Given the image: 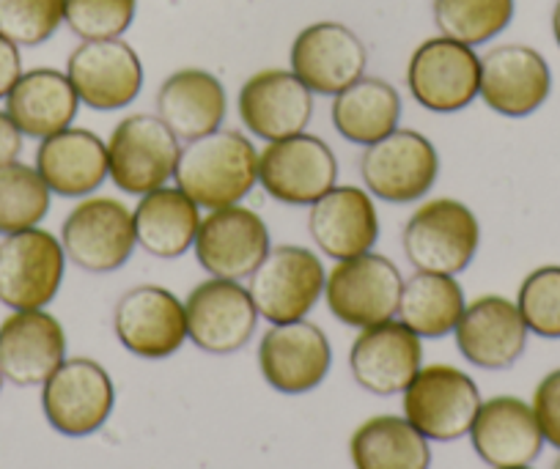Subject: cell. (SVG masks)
Instances as JSON below:
<instances>
[{
    "instance_id": "6da1fadb",
    "label": "cell",
    "mask_w": 560,
    "mask_h": 469,
    "mask_svg": "<svg viewBox=\"0 0 560 469\" xmlns=\"http://www.w3.org/2000/svg\"><path fill=\"white\" fill-rule=\"evenodd\" d=\"M176 187L203 209L242 203L258 181V151L250 138L234 129L190 140L176 165Z\"/></svg>"
},
{
    "instance_id": "7a4b0ae2",
    "label": "cell",
    "mask_w": 560,
    "mask_h": 469,
    "mask_svg": "<svg viewBox=\"0 0 560 469\" xmlns=\"http://www.w3.org/2000/svg\"><path fill=\"white\" fill-rule=\"evenodd\" d=\"M404 256L418 272L459 274L481 247V225L476 212L456 198H434L420 203L401 234Z\"/></svg>"
},
{
    "instance_id": "3957f363",
    "label": "cell",
    "mask_w": 560,
    "mask_h": 469,
    "mask_svg": "<svg viewBox=\"0 0 560 469\" xmlns=\"http://www.w3.org/2000/svg\"><path fill=\"white\" fill-rule=\"evenodd\" d=\"M182 145L160 116L132 113L121 118L107 140L110 181L127 196H147L176 176Z\"/></svg>"
},
{
    "instance_id": "277c9868",
    "label": "cell",
    "mask_w": 560,
    "mask_h": 469,
    "mask_svg": "<svg viewBox=\"0 0 560 469\" xmlns=\"http://www.w3.org/2000/svg\"><path fill=\"white\" fill-rule=\"evenodd\" d=\"M247 280L258 316L269 325H289L314 310L325 294L327 272L322 258L308 247L280 245L269 247Z\"/></svg>"
},
{
    "instance_id": "5b68a950",
    "label": "cell",
    "mask_w": 560,
    "mask_h": 469,
    "mask_svg": "<svg viewBox=\"0 0 560 469\" xmlns=\"http://www.w3.org/2000/svg\"><path fill=\"white\" fill-rule=\"evenodd\" d=\"M365 190L385 203H415L427 198L440 176V154L427 134L396 129L387 138L365 145L360 156Z\"/></svg>"
},
{
    "instance_id": "8992f818",
    "label": "cell",
    "mask_w": 560,
    "mask_h": 469,
    "mask_svg": "<svg viewBox=\"0 0 560 469\" xmlns=\"http://www.w3.org/2000/svg\"><path fill=\"white\" fill-rule=\"evenodd\" d=\"M404 278L396 263L380 253L336 261L327 272L325 300L341 325L365 327L390 321L398 313Z\"/></svg>"
},
{
    "instance_id": "52a82bcc",
    "label": "cell",
    "mask_w": 560,
    "mask_h": 469,
    "mask_svg": "<svg viewBox=\"0 0 560 469\" xmlns=\"http://www.w3.org/2000/svg\"><path fill=\"white\" fill-rule=\"evenodd\" d=\"M338 181V160L319 134L298 132L258 154V185L287 207H314Z\"/></svg>"
},
{
    "instance_id": "ba28073f",
    "label": "cell",
    "mask_w": 560,
    "mask_h": 469,
    "mask_svg": "<svg viewBox=\"0 0 560 469\" xmlns=\"http://www.w3.org/2000/svg\"><path fill=\"white\" fill-rule=\"evenodd\" d=\"M67 272L61 239L45 228L9 234L0 242V302L12 310H42L56 300Z\"/></svg>"
},
{
    "instance_id": "9c48e42d",
    "label": "cell",
    "mask_w": 560,
    "mask_h": 469,
    "mask_svg": "<svg viewBox=\"0 0 560 469\" xmlns=\"http://www.w3.org/2000/svg\"><path fill=\"white\" fill-rule=\"evenodd\" d=\"M407 89L420 107L440 116L465 110L481 91V58L462 42L434 36L415 47L407 67Z\"/></svg>"
},
{
    "instance_id": "30bf717a",
    "label": "cell",
    "mask_w": 560,
    "mask_h": 469,
    "mask_svg": "<svg viewBox=\"0 0 560 469\" xmlns=\"http://www.w3.org/2000/svg\"><path fill=\"white\" fill-rule=\"evenodd\" d=\"M61 245L74 267L91 274L116 272L138 247L132 212L116 198H80L61 225Z\"/></svg>"
},
{
    "instance_id": "8fae6325",
    "label": "cell",
    "mask_w": 560,
    "mask_h": 469,
    "mask_svg": "<svg viewBox=\"0 0 560 469\" xmlns=\"http://www.w3.org/2000/svg\"><path fill=\"white\" fill-rule=\"evenodd\" d=\"M481 407V390L454 365H429L404 390V418L434 442H454L470 434Z\"/></svg>"
},
{
    "instance_id": "7c38bea8",
    "label": "cell",
    "mask_w": 560,
    "mask_h": 469,
    "mask_svg": "<svg viewBox=\"0 0 560 469\" xmlns=\"http://www.w3.org/2000/svg\"><path fill=\"white\" fill-rule=\"evenodd\" d=\"M116 403L110 374L96 360H63L42 385V409L58 434L89 436L107 423Z\"/></svg>"
},
{
    "instance_id": "4fadbf2b",
    "label": "cell",
    "mask_w": 560,
    "mask_h": 469,
    "mask_svg": "<svg viewBox=\"0 0 560 469\" xmlns=\"http://www.w3.org/2000/svg\"><path fill=\"white\" fill-rule=\"evenodd\" d=\"M187 338L207 354H234L250 343L258 325L253 296L240 280L209 278L185 300Z\"/></svg>"
},
{
    "instance_id": "5bb4252c",
    "label": "cell",
    "mask_w": 560,
    "mask_h": 469,
    "mask_svg": "<svg viewBox=\"0 0 560 469\" xmlns=\"http://www.w3.org/2000/svg\"><path fill=\"white\" fill-rule=\"evenodd\" d=\"M113 330L135 357L165 360L187 341L185 302L163 285H135L116 302Z\"/></svg>"
},
{
    "instance_id": "9a60e30c",
    "label": "cell",
    "mask_w": 560,
    "mask_h": 469,
    "mask_svg": "<svg viewBox=\"0 0 560 469\" xmlns=\"http://www.w3.org/2000/svg\"><path fill=\"white\" fill-rule=\"evenodd\" d=\"M74 94L91 110H121L143 89V63L124 39L83 42L67 61Z\"/></svg>"
},
{
    "instance_id": "2e32d148",
    "label": "cell",
    "mask_w": 560,
    "mask_h": 469,
    "mask_svg": "<svg viewBox=\"0 0 560 469\" xmlns=\"http://www.w3.org/2000/svg\"><path fill=\"white\" fill-rule=\"evenodd\" d=\"M332 349L325 332L311 321L272 325L258 347V368L267 385L283 396H303L327 379Z\"/></svg>"
},
{
    "instance_id": "e0dca14e",
    "label": "cell",
    "mask_w": 560,
    "mask_h": 469,
    "mask_svg": "<svg viewBox=\"0 0 560 469\" xmlns=\"http://www.w3.org/2000/svg\"><path fill=\"white\" fill-rule=\"evenodd\" d=\"M196 258L212 278L245 280L269 253V228L258 212L234 203L212 209L196 236Z\"/></svg>"
},
{
    "instance_id": "ac0fdd59",
    "label": "cell",
    "mask_w": 560,
    "mask_h": 469,
    "mask_svg": "<svg viewBox=\"0 0 560 469\" xmlns=\"http://www.w3.org/2000/svg\"><path fill=\"white\" fill-rule=\"evenodd\" d=\"M289 61L311 94L336 96L363 78L369 50L343 23H314L298 34Z\"/></svg>"
},
{
    "instance_id": "d6986e66",
    "label": "cell",
    "mask_w": 560,
    "mask_h": 469,
    "mask_svg": "<svg viewBox=\"0 0 560 469\" xmlns=\"http://www.w3.org/2000/svg\"><path fill=\"white\" fill-rule=\"evenodd\" d=\"M552 94L547 58L527 45H500L481 58V91L489 110L505 118H527Z\"/></svg>"
},
{
    "instance_id": "ffe728a7",
    "label": "cell",
    "mask_w": 560,
    "mask_h": 469,
    "mask_svg": "<svg viewBox=\"0 0 560 469\" xmlns=\"http://www.w3.org/2000/svg\"><path fill=\"white\" fill-rule=\"evenodd\" d=\"M67 360L61 321L42 310H14L0 325V374L18 387L45 385Z\"/></svg>"
},
{
    "instance_id": "44dd1931",
    "label": "cell",
    "mask_w": 560,
    "mask_h": 469,
    "mask_svg": "<svg viewBox=\"0 0 560 469\" xmlns=\"http://www.w3.org/2000/svg\"><path fill=\"white\" fill-rule=\"evenodd\" d=\"M454 332L462 357L483 371L511 368L525 354L530 336L516 302L500 294L472 300Z\"/></svg>"
},
{
    "instance_id": "7402d4cb",
    "label": "cell",
    "mask_w": 560,
    "mask_h": 469,
    "mask_svg": "<svg viewBox=\"0 0 560 469\" xmlns=\"http://www.w3.org/2000/svg\"><path fill=\"white\" fill-rule=\"evenodd\" d=\"M354 382L374 396H398L423 368V347L404 321L365 327L349 352Z\"/></svg>"
},
{
    "instance_id": "603a6c76",
    "label": "cell",
    "mask_w": 560,
    "mask_h": 469,
    "mask_svg": "<svg viewBox=\"0 0 560 469\" xmlns=\"http://www.w3.org/2000/svg\"><path fill=\"white\" fill-rule=\"evenodd\" d=\"M240 118L256 138H292L314 118V94L287 69H264L245 80L240 91Z\"/></svg>"
},
{
    "instance_id": "cb8c5ba5",
    "label": "cell",
    "mask_w": 560,
    "mask_h": 469,
    "mask_svg": "<svg viewBox=\"0 0 560 469\" xmlns=\"http://www.w3.org/2000/svg\"><path fill=\"white\" fill-rule=\"evenodd\" d=\"M478 458L492 469L530 467L544 447L536 412L516 396H494L481 401L470 429Z\"/></svg>"
},
{
    "instance_id": "d4e9b609",
    "label": "cell",
    "mask_w": 560,
    "mask_h": 469,
    "mask_svg": "<svg viewBox=\"0 0 560 469\" xmlns=\"http://www.w3.org/2000/svg\"><path fill=\"white\" fill-rule=\"evenodd\" d=\"M308 231L316 247L332 261H347L380 239V214L369 190L354 185H336L311 207Z\"/></svg>"
},
{
    "instance_id": "484cf974",
    "label": "cell",
    "mask_w": 560,
    "mask_h": 469,
    "mask_svg": "<svg viewBox=\"0 0 560 469\" xmlns=\"http://www.w3.org/2000/svg\"><path fill=\"white\" fill-rule=\"evenodd\" d=\"M34 168L56 196L89 198L105 185V179H110L107 143L91 129H61L42 140Z\"/></svg>"
},
{
    "instance_id": "4316f807",
    "label": "cell",
    "mask_w": 560,
    "mask_h": 469,
    "mask_svg": "<svg viewBox=\"0 0 560 469\" xmlns=\"http://www.w3.org/2000/svg\"><path fill=\"white\" fill-rule=\"evenodd\" d=\"M229 113L223 83L207 69H179L158 91V116L179 140L218 132Z\"/></svg>"
},
{
    "instance_id": "83f0119b",
    "label": "cell",
    "mask_w": 560,
    "mask_h": 469,
    "mask_svg": "<svg viewBox=\"0 0 560 469\" xmlns=\"http://www.w3.org/2000/svg\"><path fill=\"white\" fill-rule=\"evenodd\" d=\"M80 99L67 72L39 67L23 72L7 96V113L25 138L45 140L72 127Z\"/></svg>"
},
{
    "instance_id": "f1b7e54d",
    "label": "cell",
    "mask_w": 560,
    "mask_h": 469,
    "mask_svg": "<svg viewBox=\"0 0 560 469\" xmlns=\"http://www.w3.org/2000/svg\"><path fill=\"white\" fill-rule=\"evenodd\" d=\"M138 245L154 258H179L196 245L201 228V207L179 187H160V190L140 196L132 212Z\"/></svg>"
},
{
    "instance_id": "f546056e",
    "label": "cell",
    "mask_w": 560,
    "mask_h": 469,
    "mask_svg": "<svg viewBox=\"0 0 560 469\" xmlns=\"http://www.w3.org/2000/svg\"><path fill=\"white\" fill-rule=\"evenodd\" d=\"M332 127L349 143L371 145L398 129L401 96L396 85L382 78H360L341 94L332 96Z\"/></svg>"
},
{
    "instance_id": "4dcf8cb0",
    "label": "cell",
    "mask_w": 560,
    "mask_h": 469,
    "mask_svg": "<svg viewBox=\"0 0 560 469\" xmlns=\"http://www.w3.org/2000/svg\"><path fill=\"white\" fill-rule=\"evenodd\" d=\"M354 469H429V439L396 414L369 418L349 439Z\"/></svg>"
},
{
    "instance_id": "1f68e13d",
    "label": "cell",
    "mask_w": 560,
    "mask_h": 469,
    "mask_svg": "<svg viewBox=\"0 0 560 469\" xmlns=\"http://www.w3.org/2000/svg\"><path fill=\"white\" fill-rule=\"evenodd\" d=\"M465 307V289L454 274L415 272L404 280L398 316L415 336L445 338L456 330Z\"/></svg>"
},
{
    "instance_id": "d6a6232c",
    "label": "cell",
    "mask_w": 560,
    "mask_h": 469,
    "mask_svg": "<svg viewBox=\"0 0 560 469\" xmlns=\"http://www.w3.org/2000/svg\"><path fill=\"white\" fill-rule=\"evenodd\" d=\"M514 9V0H434L432 12L440 34L478 47L509 28Z\"/></svg>"
},
{
    "instance_id": "836d02e7",
    "label": "cell",
    "mask_w": 560,
    "mask_h": 469,
    "mask_svg": "<svg viewBox=\"0 0 560 469\" xmlns=\"http://www.w3.org/2000/svg\"><path fill=\"white\" fill-rule=\"evenodd\" d=\"M50 187L34 165L12 163L0 168V234L36 228L50 212Z\"/></svg>"
},
{
    "instance_id": "e575fe53",
    "label": "cell",
    "mask_w": 560,
    "mask_h": 469,
    "mask_svg": "<svg viewBox=\"0 0 560 469\" xmlns=\"http://www.w3.org/2000/svg\"><path fill=\"white\" fill-rule=\"evenodd\" d=\"M516 307L533 336L560 341V263L533 269L516 291Z\"/></svg>"
},
{
    "instance_id": "d590c367",
    "label": "cell",
    "mask_w": 560,
    "mask_h": 469,
    "mask_svg": "<svg viewBox=\"0 0 560 469\" xmlns=\"http://www.w3.org/2000/svg\"><path fill=\"white\" fill-rule=\"evenodd\" d=\"M67 17V0H0V34L18 47L45 45Z\"/></svg>"
},
{
    "instance_id": "8d00e7d4",
    "label": "cell",
    "mask_w": 560,
    "mask_h": 469,
    "mask_svg": "<svg viewBox=\"0 0 560 469\" xmlns=\"http://www.w3.org/2000/svg\"><path fill=\"white\" fill-rule=\"evenodd\" d=\"M138 0H67V17L74 36L83 42L118 39L132 25Z\"/></svg>"
},
{
    "instance_id": "74e56055",
    "label": "cell",
    "mask_w": 560,
    "mask_h": 469,
    "mask_svg": "<svg viewBox=\"0 0 560 469\" xmlns=\"http://www.w3.org/2000/svg\"><path fill=\"white\" fill-rule=\"evenodd\" d=\"M530 407L533 412H536L544 442L560 450V368L549 371V374L538 382Z\"/></svg>"
},
{
    "instance_id": "f35d334b",
    "label": "cell",
    "mask_w": 560,
    "mask_h": 469,
    "mask_svg": "<svg viewBox=\"0 0 560 469\" xmlns=\"http://www.w3.org/2000/svg\"><path fill=\"white\" fill-rule=\"evenodd\" d=\"M23 78V56L12 39L0 34V99H7L14 83Z\"/></svg>"
},
{
    "instance_id": "ab89813d",
    "label": "cell",
    "mask_w": 560,
    "mask_h": 469,
    "mask_svg": "<svg viewBox=\"0 0 560 469\" xmlns=\"http://www.w3.org/2000/svg\"><path fill=\"white\" fill-rule=\"evenodd\" d=\"M23 138L25 134L20 132L12 116L7 110H0V168L18 163L20 154H23Z\"/></svg>"
},
{
    "instance_id": "60d3db41",
    "label": "cell",
    "mask_w": 560,
    "mask_h": 469,
    "mask_svg": "<svg viewBox=\"0 0 560 469\" xmlns=\"http://www.w3.org/2000/svg\"><path fill=\"white\" fill-rule=\"evenodd\" d=\"M552 36H555V45L560 47V0L552 9Z\"/></svg>"
},
{
    "instance_id": "b9f144b4",
    "label": "cell",
    "mask_w": 560,
    "mask_h": 469,
    "mask_svg": "<svg viewBox=\"0 0 560 469\" xmlns=\"http://www.w3.org/2000/svg\"><path fill=\"white\" fill-rule=\"evenodd\" d=\"M552 469H560V456L555 458V464H552Z\"/></svg>"
},
{
    "instance_id": "7bdbcfd3",
    "label": "cell",
    "mask_w": 560,
    "mask_h": 469,
    "mask_svg": "<svg viewBox=\"0 0 560 469\" xmlns=\"http://www.w3.org/2000/svg\"><path fill=\"white\" fill-rule=\"evenodd\" d=\"M3 382H7V379H3V374H0V390H3Z\"/></svg>"
},
{
    "instance_id": "ee69618b",
    "label": "cell",
    "mask_w": 560,
    "mask_h": 469,
    "mask_svg": "<svg viewBox=\"0 0 560 469\" xmlns=\"http://www.w3.org/2000/svg\"><path fill=\"white\" fill-rule=\"evenodd\" d=\"M505 469H533V467H505Z\"/></svg>"
}]
</instances>
